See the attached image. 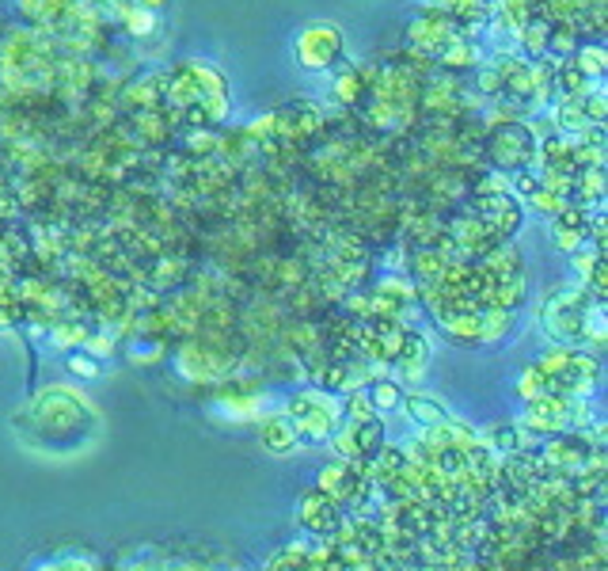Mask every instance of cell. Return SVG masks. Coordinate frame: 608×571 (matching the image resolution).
I'll return each mask as SVG.
<instances>
[{"label":"cell","mask_w":608,"mask_h":571,"mask_svg":"<svg viewBox=\"0 0 608 571\" xmlns=\"http://www.w3.org/2000/svg\"><path fill=\"white\" fill-rule=\"evenodd\" d=\"M339 46H343L339 27L319 23V27H308L297 39V57H300V66H308V69H324V66H331V61H334Z\"/></svg>","instance_id":"6da1fadb"},{"label":"cell","mask_w":608,"mask_h":571,"mask_svg":"<svg viewBox=\"0 0 608 571\" xmlns=\"http://www.w3.org/2000/svg\"><path fill=\"white\" fill-rule=\"evenodd\" d=\"M263 442H266V450L285 453V450H293L297 431H293L290 423H270V426H266V435H263Z\"/></svg>","instance_id":"7a4b0ae2"},{"label":"cell","mask_w":608,"mask_h":571,"mask_svg":"<svg viewBox=\"0 0 608 571\" xmlns=\"http://www.w3.org/2000/svg\"><path fill=\"white\" fill-rule=\"evenodd\" d=\"M407 411H411V416L419 419V423H426V426L445 419V408L434 404V400H426V396H411V400H407Z\"/></svg>","instance_id":"3957f363"},{"label":"cell","mask_w":608,"mask_h":571,"mask_svg":"<svg viewBox=\"0 0 608 571\" xmlns=\"http://www.w3.org/2000/svg\"><path fill=\"white\" fill-rule=\"evenodd\" d=\"M559 122H563L567 126V130H582V126H586V110H582V103H563V107H559Z\"/></svg>","instance_id":"277c9868"},{"label":"cell","mask_w":608,"mask_h":571,"mask_svg":"<svg viewBox=\"0 0 608 571\" xmlns=\"http://www.w3.org/2000/svg\"><path fill=\"white\" fill-rule=\"evenodd\" d=\"M377 404L380 408H395L399 404V389L395 385H377Z\"/></svg>","instance_id":"5b68a950"},{"label":"cell","mask_w":608,"mask_h":571,"mask_svg":"<svg viewBox=\"0 0 608 571\" xmlns=\"http://www.w3.org/2000/svg\"><path fill=\"white\" fill-rule=\"evenodd\" d=\"M73 370L84 373V377H95V373H100V366H95V362H88V358H73Z\"/></svg>","instance_id":"8992f818"}]
</instances>
